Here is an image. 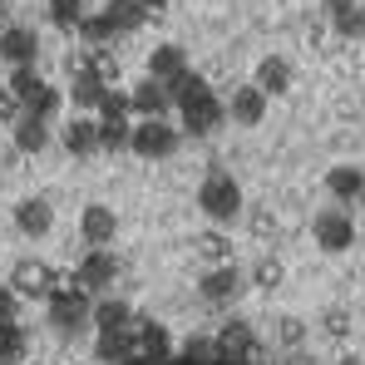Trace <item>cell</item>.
Masks as SVG:
<instances>
[{"instance_id": "cell-1", "label": "cell", "mask_w": 365, "mask_h": 365, "mask_svg": "<svg viewBox=\"0 0 365 365\" xmlns=\"http://www.w3.org/2000/svg\"><path fill=\"white\" fill-rule=\"evenodd\" d=\"M173 109L182 114V133L187 138H207V133H217L227 123V99H217L202 74H187L173 89Z\"/></svg>"}, {"instance_id": "cell-2", "label": "cell", "mask_w": 365, "mask_h": 365, "mask_svg": "<svg viewBox=\"0 0 365 365\" xmlns=\"http://www.w3.org/2000/svg\"><path fill=\"white\" fill-rule=\"evenodd\" d=\"M247 197H242V182L232 178V173H222V168H212L207 178L197 182V212L212 222V227H232L237 217H242Z\"/></svg>"}, {"instance_id": "cell-3", "label": "cell", "mask_w": 365, "mask_h": 365, "mask_svg": "<svg viewBox=\"0 0 365 365\" xmlns=\"http://www.w3.org/2000/svg\"><path fill=\"white\" fill-rule=\"evenodd\" d=\"M45 321H50V331H60V336H79V331L94 326V297H89L84 287H64V292H55V297L45 302Z\"/></svg>"}, {"instance_id": "cell-4", "label": "cell", "mask_w": 365, "mask_h": 365, "mask_svg": "<svg viewBox=\"0 0 365 365\" xmlns=\"http://www.w3.org/2000/svg\"><path fill=\"white\" fill-rule=\"evenodd\" d=\"M64 287H74V277H64V272L35 262V257H20L15 272H10V292H15V297H40V302H50Z\"/></svg>"}, {"instance_id": "cell-5", "label": "cell", "mask_w": 365, "mask_h": 365, "mask_svg": "<svg viewBox=\"0 0 365 365\" xmlns=\"http://www.w3.org/2000/svg\"><path fill=\"white\" fill-rule=\"evenodd\" d=\"M178 143H182V128H173L168 119H138L133 123V148H128V153L158 163V158H173Z\"/></svg>"}, {"instance_id": "cell-6", "label": "cell", "mask_w": 365, "mask_h": 365, "mask_svg": "<svg viewBox=\"0 0 365 365\" xmlns=\"http://www.w3.org/2000/svg\"><path fill=\"white\" fill-rule=\"evenodd\" d=\"M311 237L321 252H351L356 247V217H351V207H326V212H316L311 217Z\"/></svg>"}, {"instance_id": "cell-7", "label": "cell", "mask_w": 365, "mask_h": 365, "mask_svg": "<svg viewBox=\"0 0 365 365\" xmlns=\"http://www.w3.org/2000/svg\"><path fill=\"white\" fill-rule=\"evenodd\" d=\"M114 282H119V257L109 247H89L79 257V267H74V287H84L89 297H99V292H114Z\"/></svg>"}, {"instance_id": "cell-8", "label": "cell", "mask_w": 365, "mask_h": 365, "mask_svg": "<svg viewBox=\"0 0 365 365\" xmlns=\"http://www.w3.org/2000/svg\"><path fill=\"white\" fill-rule=\"evenodd\" d=\"M242 292H247V277H242V267H237V262L212 267V272H202V277H197V297H202V306H212V311L232 306Z\"/></svg>"}, {"instance_id": "cell-9", "label": "cell", "mask_w": 365, "mask_h": 365, "mask_svg": "<svg viewBox=\"0 0 365 365\" xmlns=\"http://www.w3.org/2000/svg\"><path fill=\"white\" fill-rule=\"evenodd\" d=\"M35 60H40V35H35L30 25H5V30H0V64L30 69Z\"/></svg>"}, {"instance_id": "cell-10", "label": "cell", "mask_w": 365, "mask_h": 365, "mask_svg": "<svg viewBox=\"0 0 365 365\" xmlns=\"http://www.w3.org/2000/svg\"><path fill=\"white\" fill-rule=\"evenodd\" d=\"M187 74H192V64L182 55V45H153V55H148V79H158V84L173 94Z\"/></svg>"}, {"instance_id": "cell-11", "label": "cell", "mask_w": 365, "mask_h": 365, "mask_svg": "<svg viewBox=\"0 0 365 365\" xmlns=\"http://www.w3.org/2000/svg\"><path fill=\"white\" fill-rule=\"evenodd\" d=\"M212 341H217V356H232V361H242V365L257 361V331L247 321H237V316H227Z\"/></svg>"}, {"instance_id": "cell-12", "label": "cell", "mask_w": 365, "mask_h": 365, "mask_svg": "<svg viewBox=\"0 0 365 365\" xmlns=\"http://www.w3.org/2000/svg\"><path fill=\"white\" fill-rule=\"evenodd\" d=\"M79 237H84L89 247H114V237H119V217H114V207L89 202V207L79 212Z\"/></svg>"}, {"instance_id": "cell-13", "label": "cell", "mask_w": 365, "mask_h": 365, "mask_svg": "<svg viewBox=\"0 0 365 365\" xmlns=\"http://www.w3.org/2000/svg\"><path fill=\"white\" fill-rule=\"evenodd\" d=\"M267 94L257 89V84H237L232 94H227V119L232 123H242V128H257V123L267 119Z\"/></svg>"}, {"instance_id": "cell-14", "label": "cell", "mask_w": 365, "mask_h": 365, "mask_svg": "<svg viewBox=\"0 0 365 365\" xmlns=\"http://www.w3.org/2000/svg\"><path fill=\"white\" fill-rule=\"evenodd\" d=\"M104 89L109 84H99L84 64H69V104H74V114H89V109H99V99H104Z\"/></svg>"}, {"instance_id": "cell-15", "label": "cell", "mask_w": 365, "mask_h": 365, "mask_svg": "<svg viewBox=\"0 0 365 365\" xmlns=\"http://www.w3.org/2000/svg\"><path fill=\"white\" fill-rule=\"evenodd\" d=\"M15 227H20L25 237H45V232L55 227L50 197H20V202H15Z\"/></svg>"}, {"instance_id": "cell-16", "label": "cell", "mask_w": 365, "mask_h": 365, "mask_svg": "<svg viewBox=\"0 0 365 365\" xmlns=\"http://www.w3.org/2000/svg\"><path fill=\"white\" fill-rule=\"evenodd\" d=\"M94 356L99 365H123L138 356V336L133 331H94Z\"/></svg>"}, {"instance_id": "cell-17", "label": "cell", "mask_w": 365, "mask_h": 365, "mask_svg": "<svg viewBox=\"0 0 365 365\" xmlns=\"http://www.w3.org/2000/svg\"><path fill=\"white\" fill-rule=\"evenodd\" d=\"M326 187H331V197H336L341 207H356L365 197V173L356 163H336V168L326 173Z\"/></svg>"}, {"instance_id": "cell-18", "label": "cell", "mask_w": 365, "mask_h": 365, "mask_svg": "<svg viewBox=\"0 0 365 365\" xmlns=\"http://www.w3.org/2000/svg\"><path fill=\"white\" fill-rule=\"evenodd\" d=\"M133 336H138V356H143V361H153V365H168V361H173V331H168V326L143 321Z\"/></svg>"}, {"instance_id": "cell-19", "label": "cell", "mask_w": 365, "mask_h": 365, "mask_svg": "<svg viewBox=\"0 0 365 365\" xmlns=\"http://www.w3.org/2000/svg\"><path fill=\"white\" fill-rule=\"evenodd\" d=\"M252 84H257L267 99H282V94L292 89V64L282 60V55H267V60H257V74H252Z\"/></svg>"}, {"instance_id": "cell-20", "label": "cell", "mask_w": 365, "mask_h": 365, "mask_svg": "<svg viewBox=\"0 0 365 365\" xmlns=\"http://www.w3.org/2000/svg\"><path fill=\"white\" fill-rule=\"evenodd\" d=\"M60 143L74 153V158H89V153H99V119H84V114H74V119L64 123Z\"/></svg>"}, {"instance_id": "cell-21", "label": "cell", "mask_w": 365, "mask_h": 365, "mask_svg": "<svg viewBox=\"0 0 365 365\" xmlns=\"http://www.w3.org/2000/svg\"><path fill=\"white\" fill-rule=\"evenodd\" d=\"M128 94H133V114H138V119H163V114L173 109V94H168L158 79H143V84L128 89Z\"/></svg>"}, {"instance_id": "cell-22", "label": "cell", "mask_w": 365, "mask_h": 365, "mask_svg": "<svg viewBox=\"0 0 365 365\" xmlns=\"http://www.w3.org/2000/svg\"><path fill=\"white\" fill-rule=\"evenodd\" d=\"M94 331H133V306L123 297H94Z\"/></svg>"}, {"instance_id": "cell-23", "label": "cell", "mask_w": 365, "mask_h": 365, "mask_svg": "<svg viewBox=\"0 0 365 365\" xmlns=\"http://www.w3.org/2000/svg\"><path fill=\"white\" fill-rule=\"evenodd\" d=\"M192 252L202 257V267H207V272L232 262V242H227V232H222V227H207V232H197V237H192Z\"/></svg>"}, {"instance_id": "cell-24", "label": "cell", "mask_w": 365, "mask_h": 365, "mask_svg": "<svg viewBox=\"0 0 365 365\" xmlns=\"http://www.w3.org/2000/svg\"><path fill=\"white\" fill-rule=\"evenodd\" d=\"M79 35H84V40L94 45V50H99L104 40H114V35H123V20L114 15V10H99V15H84V20H79Z\"/></svg>"}, {"instance_id": "cell-25", "label": "cell", "mask_w": 365, "mask_h": 365, "mask_svg": "<svg viewBox=\"0 0 365 365\" xmlns=\"http://www.w3.org/2000/svg\"><path fill=\"white\" fill-rule=\"evenodd\" d=\"M45 143H50V123H45V119L25 114V119L15 123V148H20V153H40Z\"/></svg>"}, {"instance_id": "cell-26", "label": "cell", "mask_w": 365, "mask_h": 365, "mask_svg": "<svg viewBox=\"0 0 365 365\" xmlns=\"http://www.w3.org/2000/svg\"><path fill=\"white\" fill-rule=\"evenodd\" d=\"M99 148L104 153H128L133 148V123L128 119H99Z\"/></svg>"}, {"instance_id": "cell-27", "label": "cell", "mask_w": 365, "mask_h": 365, "mask_svg": "<svg viewBox=\"0 0 365 365\" xmlns=\"http://www.w3.org/2000/svg\"><path fill=\"white\" fill-rule=\"evenodd\" d=\"M79 64H84V69H89V74L99 79V84H109V89H119V60H114L109 50H89V55H84Z\"/></svg>"}, {"instance_id": "cell-28", "label": "cell", "mask_w": 365, "mask_h": 365, "mask_svg": "<svg viewBox=\"0 0 365 365\" xmlns=\"http://www.w3.org/2000/svg\"><path fill=\"white\" fill-rule=\"evenodd\" d=\"M5 89H10V94H15V99L25 104V99H35V94L45 89V79H40V69L30 64V69H10V79H5Z\"/></svg>"}, {"instance_id": "cell-29", "label": "cell", "mask_w": 365, "mask_h": 365, "mask_svg": "<svg viewBox=\"0 0 365 365\" xmlns=\"http://www.w3.org/2000/svg\"><path fill=\"white\" fill-rule=\"evenodd\" d=\"M25 356V331L20 321H0V365H15Z\"/></svg>"}, {"instance_id": "cell-30", "label": "cell", "mask_w": 365, "mask_h": 365, "mask_svg": "<svg viewBox=\"0 0 365 365\" xmlns=\"http://www.w3.org/2000/svg\"><path fill=\"white\" fill-rule=\"evenodd\" d=\"M252 282H257L262 292H277V287L287 282V267H282V257H257V267H252Z\"/></svg>"}, {"instance_id": "cell-31", "label": "cell", "mask_w": 365, "mask_h": 365, "mask_svg": "<svg viewBox=\"0 0 365 365\" xmlns=\"http://www.w3.org/2000/svg\"><path fill=\"white\" fill-rule=\"evenodd\" d=\"M60 104H64V94L60 89H55V84H45V89H40V94H35V99H25V114H35V119H55V114H60Z\"/></svg>"}, {"instance_id": "cell-32", "label": "cell", "mask_w": 365, "mask_h": 365, "mask_svg": "<svg viewBox=\"0 0 365 365\" xmlns=\"http://www.w3.org/2000/svg\"><path fill=\"white\" fill-rule=\"evenodd\" d=\"M133 114V94H123V89H104V99H99V119H128Z\"/></svg>"}, {"instance_id": "cell-33", "label": "cell", "mask_w": 365, "mask_h": 365, "mask_svg": "<svg viewBox=\"0 0 365 365\" xmlns=\"http://www.w3.org/2000/svg\"><path fill=\"white\" fill-rule=\"evenodd\" d=\"M50 20H55L60 30H74V25L84 20V0H50Z\"/></svg>"}, {"instance_id": "cell-34", "label": "cell", "mask_w": 365, "mask_h": 365, "mask_svg": "<svg viewBox=\"0 0 365 365\" xmlns=\"http://www.w3.org/2000/svg\"><path fill=\"white\" fill-rule=\"evenodd\" d=\"M331 25H336V35H346V40H361V35H365V10L356 5V10H346V15H336Z\"/></svg>"}, {"instance_id": "cell-35", "label": "cell", "mask_w": 365, "mask_h": 365, "mask_svg": "<svg viewBox=\"0 0 365 365\" xmlns=\"http://www.w3.org/2000/svg\"><path fill=\"white\" fill-rule=\"evenodd\" d=\"M20 119H25V104H20V99H15V94L0 84V123H10V128H15Z\"/></svg>"}, {"instance_id": "cell-36", "label": "cell", "mask_w": 365, "mask_h": 365, "mask_svg": "<svg viewBox=\"0 0 365 365\" xmlns=\"http://www.w3.org/2000/svg\"><path fill=\"white\" fill-rule=\"evenodd\" d=\"M277 331H282L277 341H282V346H292V351H297V346H302V341H306V326H302V321H297V316H287V321H282Z\"/></svg>"}, {"instance_id": "cell-37", "label": "cell", "mask_w": 365, "mask_h": 365, "mask_svg": "<svg viewBox=\"0 0 365 365\" xmlns=\"http://www.w3.org/2000/svg\"><path fill=\"white\" fill-rule=\"evenodd\" d=\"M321 326H326V336H336V341H341V336L351 331V316H346V311H326V321H321Z\"/></svg>"}, {"instance_id": "cell-38", "label": "cell", "mask_w": 365, "mask_h": 365, "mask_svg": "<svg viewBox=\"0 0 365 365\" xmlns=\"http://www.w3.org/2000/svg\"><path fill=\"white\" fill-rule=\"evenodd\" d=\"M15 316H20V297H15L10 282H5V287H0V321H15Z\"/></svg>"}, {"instance_id": "cell-39", "label": "cell", "mask_w": 365, "mask_h": 365, "mask_svg": "<svg viewBox=\"0 0 365 365\" xmlns=\"http://www.w3.org/2000/svg\"><path fill=\"white\" fill-rule=\"evenodd\" d=\"M356 5H361V0H326V10H331V20H336V15H346V10H356Z\"/></svg>"}, {"instance_id": "cell-40", "label": "cell", "mask_w": 365, "mask_h": 365, "mask_svg": "<svg viewBox=\"0 0 365 365\" xmlns=\"http://www.w3.org/2000/svg\"><path fill=\"white\" fill-rule=\"evenodd\" d=\"M168 365H207V361H197V356H187V351H173V361Z\"/></svg>"}, {"instance_id": "cell-41", "label": "cell", "mask_w": 365, "mask_h": 365, "mask_svg": "<svg viewBox=\"0 0 365 365\" xmlns=\"http://www.w3.org/2000/svg\"><path fill=\"white\" fill-rule=\"evenodd\" d=\"M138 5H143V10H148V15H153V10H163V5H168V0H138Z\"/></svg>"}, {"instance_id": "cell-42", "label": "cell", "mask_w": 365, "mask_h": 365, "mask_svg": "<svg viewBox=\"0 0 365 365\" xmlns=\"http://www.w3.org/2000/svg\"><path fill=\"white\" fill-rule=\"evenodd\" d=\"M212 365H242V361H232V356H212Z\"/></svg>"}, {"instance_id": "cell-43", "label": "cell", "mask_w": 365, "mask_h": 365, "mask_svg": "<svg viewBox=\"0 0 365 365\" xmlns=\"http://www.w3.org/2000/svg\"><path fill=\"white\" fill-rule=\"evenodd\" d=\"M336 365H365V361H361V356H341Z\"/></svg>"}, {"instance_id": "cell-44", "label": "cell", "mask_w": 365, "mask_h": 365, "mask_svg": "<svg viewBox=\"0 0 365 365\" xmlns=\"http://www.w3.org/2000/svg\"><path fill=\"white\" fill-rule=\"evenodd\" d=\"M123 365H153V361H143V356H133V361H123Z\"/></svg>"}, {"instance_id": "cell-45", "label": "cell", "mask_w": 365, "mask_h": 365, "mask_svg": "<svg viewBox=\"0 0 365 365\" xmlns=\"http://www.w3.org/2000/svg\"><path fill=\"white\" fill-rule=\"evenodd\" d=\"M252 365H277V361H252Z\"/></svg>"}, {"instance_id": "cell-46", "label": "cell", "mask_w": 365, "mask_h": 365, "mask_svg": "<svg viewBox=\"0 0 365 365\" xmlns=\"http://www.w3.org/2000/svg\"><path fill=\"white\" fill-rule=\"evenodd\" d=\"M0 15H5V0H0Z\"/></svg>"}]
</instances>
